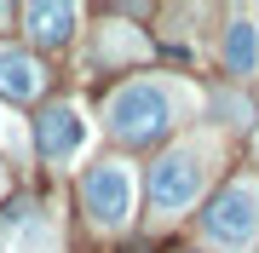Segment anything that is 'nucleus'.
Returning <instances> with one entry per match:
<instances>
[{
    "label": "nucleus",
    "mask_w": 259,
    "mask_h": 253,
    "mask_svg": "<svg viewBox=\"0 0 259 253\" xmlns=\"http://www.w3.org/2000/svg\"><path fill=\"white\" fill-rule=\"evenodd\" d=\"M6 242H12V253H52V236H47V219L35 213L29 201H18V207H6Z\"/></svg>",
    "instance_id": "obj_8"
},
{
    "label": "nucleus",
    "mask_w": 259,
    "mask_h": 253,
    "mask_svg": "<svg viewBox=\"0 0 259 253\" xmlns=\"http://www.w3.org/2000/svg\"><path fill=\"white\" fill-rule=\"evenodd\" d=\"M35 150L52 161V167H64V161H75L87 150V121L75 104H47L35 121Z\"/></svg>",
    "instance_id": "obj_5"
},
{
    "label": "nucleus",
    "mask_w": 259,
    "mask_h": 253,
    "mask_svg": "<svg viewBox=\"0 0 259 253\" xmlns=\"http://www.w3.org/2000/svg\"><path fill=\"white\" fill-rule=\"evenodd\" d=\"M179 121V104L161 81H127L121 92L104 104V127L121 144H161Z\"/></svg>",
    "instance_id": "obj_1"
},
{
    "label": "nucleus",
    "mask_w": 259,
    "mask_h": 253,
    "mask_svg": "<svg viewBox=\"0 0 259 253\" xmlns=\"http://www.w3.org/2000/svg\"><path fill=\"white\" fill-rule=\"evenodd\" d=\"M202 230H207V242H219L231 253L253 247L259 242V178H231L202 207Z\"/></svg>",
    "instance_id": "obj_2"
},
{
    "label": "nucleus",
    "mask_w": 259,
    "mask_h": 253,
    "mask_svg": "<svg viewBox=\"0 0 259 253\" xmlns=\"http://www.w3.org/2000/svg\"><path fill=\"white\" fill-rule=\"evenodd\" d=\"M225 69L231 75H253L259 69V23L253 18H236L225 29Z\"/></svg>",
    "instance_id": "obj_9"
},
{
    "label": "nucleus",
    "mask_w": 259,
    "mask_h": 253,
    "mask_svg": "<svg viewBox=\"0 0 259 253\" xmlns=\"http://www.w3.org/2000/svg\"><path fill=\"white\" fill-rule=\"evenodd\" d=\"M202 178H207V156L196 150V144H179V150H167L156 167H150V213L179 219V213L196 201Z\"/></svg>",
    "instance_id": "obj_3"
},
{
    "label": "nucleus",
    "mask_w": 259,
    "mask_h": 253,
    "mask_svg": "<svg viewBox=\"0 0 259 253\" xmlns=\"http://www.w3.org/2000/svg\"><path fill=\"white\" fill-rule=\"evenodd\" d=\"M75 23H81V12L75 6H52V0H35V6H23V29L35 46H64L75 35Z\"/></svg>",
    "instance_id": "obj_6"
},
{
    "label": "nucleus",
    "mask_w": 259,
    "mask_h": 253,
    "mask_svg": "<svg viewBox=\"0 0 259 253\" xmlns=\"http://www.w3.org/2000/svg\"><path fill=\"white\" fill-rule=\"evenodd\" d=\"M133 196H139V184H133L127 161H93L81 173V201H87V213H93L98 230H121L127 225L133 219Z\"/></svg>",
    "instance_id": "obj_4"
},
{
    "label": "nucleus",
    "mask_w": 259,
    "mask_h": 253,
    "mask_svg": "<svg viewBox=\"0 0 259 253\" xmlns=\"http://www.w3.org/2000/svg\"><path fill=\"white\" fill-rule=\"evenodd\" d=\"M0 190H6V161H0Z\"/></svg>",
    "instance_id": "obj_10"
},
{
    "label": "nucleus",
    "mask_w": 259,
    "mask_h": 253,
    "mask_svg": "<svg viewBox=\"0 0 259 253\" xmlns=\"http://www.w3.org/2000/svg\"><path fill=\"white\" fill-rule=\"evenodd\" d=\"M40 86H47V69H40L29 52H0V98L29 104Z\"/></svg>",
    "instance_id": "obj_7"
}]
</instances>
